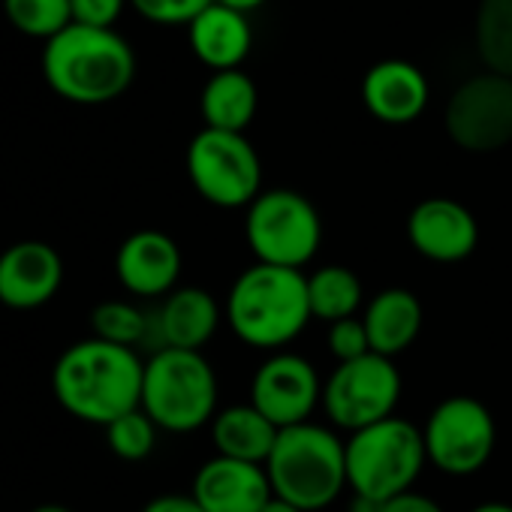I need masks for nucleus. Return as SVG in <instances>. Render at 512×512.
I'll list each match as a JSON object with an SVG mask.
<instances>
[{
    "label": "nucleus",
    "mask_w": 512,
    "mask_h": 512,
    "mask_svg": "<svg viewBox=\"0 0 512 512\" xmlns=\"http://www.w3.org/2000/svg\"><path fill=\"white\" fill-rule=\"evenodd\" d=\"M145 362L136 347L88 338L67 347L52 368L55 401L82 422L109 425L115 416L142 404Z\"/></svg>",
    "instance_id": "1"
},
{
    "label": "nucleus",
    "mask_w": 512,
    "mask_h": 512,
    "mask_svg": "<svg viewBox=\"0 0 512 512\" xmlns=\"http://www.w3.org/2000/svg\"><path fill=\"white\" fill-rule=\"evenodd\" d=\"M43 76L58 97L76 106H103L130 88L136 76V55L112 28L73 22L46 40Z\"/></svg>",
    "instance_id": "2"
},
{
    "label": "nucleus",
    "mask_w": 512,
    "mask_h": 512,
    "mask_svg": "<svg viewBox=\"0 0 512 512\" xmlns=\"http://www.w3.org/2000/svg\"><path fill=\"white\" fill-rule=\"evenodd\" d=\"M308 278L299 269L256 263L229 290L226 320L232 332L260 350H278L302 335L311 320Z\"/></svg>",
    "instance_id": "3"
},
{
    "label": "nucleus",
    "mask_w": 512,
    "mask_h": 512,
    "mask_svg": "<svg viewBox=\"0 0 512 512\" xmlns=\"http://www.w3.org/2000/svg\"><path fill=\"white\" fill-rule=\"evenodd\" d=\"M272 491L305 512L332 506L347 488V455L335 431L296 422L278 431L275 449L266 461Z\"/></svg>",
    "instance_id": "4"
},
{
    "label": "nucleus",
    "mask_w": 512,
    "mask_h": 512,
    "mask_svg": "<svg viewBox=\"0 0 512 512\" xmlns=\"http://www.w3.org/2000/svg\"><path fill=\"white\" fill-rule=\"evenodd\" d=\"M160 431L190 434L217 413V377L199 350L160 347L142 374V404Z\"/></svg>",
    "instance_id": "5"
},
{
    "label": "nucleus",
    "mask_w": 512,
    "mask_h": 512,
    "mask_svg": "<svg viewBox=\"0 0 512 512\" xmlns=\"http://www.w3.org/2000/svg\"><path fill=\"white\" fill-rule=\"evenodd\" d=\"M347 455V488L353 494H365L374 500H389L419 479L422 467L428 464L422 428L395 413L350 431L344 443Z\"/></svg>",
    "instance_id": "6"
},
{
    "label": "nucleus",
    "mask_w": 512,
    "mask_h": 512,
    "mask_svg": "<svg viewBox=\"0 0 512 512\" xmlns=\"http://www.w3.org/2000/svg\"><path fill=\"white\" fill-rule=\"evenodd\" d=\"M247 241L260 263L302 269L320 247L323 226L317 208L296 190H269L250 202Z\"/></svg>",
    "instance_id": "7"
},
{
    "label": "nucleus",
    "mask_w": 512,
    "mask_h": 512,
    "mask_svg": "<svg viewBox=\"0 0 512 512\" xmlns=\"http://www.w3.org/2000/svg\"><path fill=\"white\" fill-rule=\"evenodd\" d=\"M187 175L202 199L220 208H241L260 196V157L244 133L205 127L187 148Z\"/></svg>",
    "instance_id": "8"
},
{
    "label": "nucleus",
    "mask_w": 512,
    "mask_h": 512,
    "mask_svg": "<svg viewBox=\"0 0 512 512\" xmlns=\"http://www.w3.org/2000/svg\"><path fill=\"white\" fill-rule=\"evenodd\" d=\"M401 398V374L392 356L365 353L359 359L338 362L323 386V407L329 419L344 431H359L395 413Z\"/></svg>",
    "instance_id": "9"
},
{
    "label": "nucleus",
    "mask_w": 512,
    "mask_h": 512,
    "mask_svg": "<svg viewBox=\"0 0 512 512\" xmlns=\"http://www.w3.org/2000/svg\"><path fill=\"white\" fill-rule=\"evenodd\" d=\"M422 437L428 461L437 470L446 476H470L488 464L497 443V428L482 401L452 395L431 410Z\"/></svg>",
    "instance_id": "10"
},
{
    "label": "nucleus",
    "mask_w": 512,
    "mask_h": 512,
    "mask_svg": "<svg viewBox=\"0 0 512 512\" xmlns=\"http://www.w3.org/2000/svg\"><path fill=\"white\" fill-rule=\"evenodd\" d=\"M446 130L464 151L488 154L512 142V76H470L446 106Z\"/></svg>",
    "instance_id": "11"
},
{
    "label": "nucleus",
    "mask_w": 512,
    "mask_h": 512,
    "mask_svg": "<svg viewBox=\"0 0 512 512\" xmlns=\"http://www.w3.org/2000/svg\"><path fill=\"white\" fill-rule=\"evenodd\" d=\"M323 401V383L314 365L296 353H278L253 374L250 404L260 407L278 428L308 422Z\"/></svg>",
    "instance_id": "12"
},
{
    "label": "nucleus",
    "mask_w": 512,
    "mask_h": 512,
    "mask_svg": "<svg viewBox=\"0 0 512 512\" xmlns=\"http://www.w3.org/2000/svg\"><path fill=\"white\" fill-rule=\"evenodd\" d=\"M64 284L61 253L37 238L16 241L0 253V305L34 311L49 305Z\"/></svg>",
    "instance_id": "13"
},
{
    "label": "nucleus",
    "mask_w": 512,
    "mask_h": 512,
    "mask_svg": "<svg viewBox=\"0 0 512 512\" xmlns=\"http://www.w3.org/2000/svg\"><path fill=\"white\" fill-rule=\"evenodd\" d=\"M190 494L205 512H260L275 491L266 464L214 455L196 470Z\"/></svg>",
    "instance_id": "14"
},
{
    "label": "nucleus",
    "mask_w": 512,
    "mask_h": 512,
    "mask_svg": "<svg viewBox=\"0 0 512 512\" xmlns=\"http://www.w3.org/2000/svg\"><path fill=\"white\" fill-rule=\"evenodd\" d=\"M407 235H410V244L422 256H428V260L458 263L467 253H473L479 229H476L473 214L461 202L434 196V199L419 202L410 211Z\"/></svg>",
    "instance_id": "15"
},
{
    "label": "nucleus",
    "mask_w": 512,
    "mask_h": 512,
    "mask_svg": "<svg viewBox=\"0 0 512 512\" xmlns=\"http://www.w3.org/2000/svg\"><path fill=\"white\" fill-rule=\"evenodd\" d=\"M115 272L124 290L154 299L175 287L181 275V250L178 244L157 229H142L124 238L115 256Z\"/></svg>",
    "instance_id": "16"
},
{
    "label": "nucleus",
    "mask_w": 512,
    "mask_h": 512,
    "mask_svg": "<svg viewBox=\"0 0 512 512\" xmlns=\"http://www.w3.org/2000/svg\"><path fill=\"white\" fill-rule=\"evenodd\" d=\"M362 100L383 124H407L428 106V82L422 70L407 61H383L368 70Z\"/></svg>",
    "instance_id": "17"
},
{
    "label": "nucleus",
    "mask_w": 512,
    "mask_h": 512,
    "mask_svg": "<svg viewBox=\"0 0 512 512\" xmlns=\"http://www.w3.org/2000/svg\"><path fill=\"white\" fill-rule=\"evenodd\" d=\"M187 34L193 55L211 70H235L253 43L247 13L226 7L220 0H211L196 19H190Z\"/></svg>",
    "instance_id": "18"
},
{
    "label": "nucleus",
    "mask_w": 512,
    "mask_h": 512,
    "mask_svg": "<svg viewBox=\"0 0 512 512\" xmlns=\"http://www.w3.org/2000/svg\"><path fill=\"white\" fill-rule=\"evenodd\" d=\"M220 308L211 293L199 287H184L169 293L157 314V335L163 347H181V350H202L211 335L217 332Z\"/></svg>",
    "instance_id": "19"
},
{
    "label": "nucleus",
    "mask_w": 512,
    "mask_h": 512,
    "mask_svg": "<svg viewBox=\"0 0 512 512\" xmlns=\"http://www.w3.org/2000/svg\"><path fill=\"white\" fill-rule=\"evenodd\" d=\"M278 431L281 428L256 404H235L214 413L211 419V443L217 455L256 461V464L269 461Z\"/></svg>",
    "instance_id": "20"
},
{
    "label": "nucleus",
    "mask_w": 512,
    "mask_h": 512,
    "mask_svg": "<svg viewBox=\"0 0 512 512\" xmlns=\"http://www.w3.org/2000/svg\"><path fill=\"white\" fill-rule=\"evenodd\" d=\"M365 329L374 353L398 356L404 353L422 329V305L407 290H383L365 308Z\"/></svg>",
    "instance_id": "21"
},
{
    "label": "nucleus",
    "mask_w": 512,
    "mask_h": 512,
    "mask_svg": "<svg viewBox=\"0 0 512 512\" xmlns=\"http://www.w3.org/2000/svg\"><path fill=\"white\" fill-rule=\"evenodd\" d=\"M199 106H202L205 127L244 133V127L256 115V85L238 67L214 70V76L202 88Z\"/></svg>",
    "instance_id": "22"
},
{
    "label": "nucleus",
    "mask_w": 512,
    "mask_h": 512,
    "mask_svg": "<svg viewBox=\"0 0 512 512\" xmlns=\"http://www.w3.org/2000/svg\"><path fill=\"white\" fill-rule=\"evenodd\" d=\"M476 49L491 73L512 76V0H479Z\"/></svg>",
    "instance_id": "23"
},
{
    "label": "nucleus",
    "mask_w": 512,
    "mask_h": 512,
    "mask_svg": "<svg viewBox=\"0 0 512 512\" xmlns=\"http://www.w3.org/2000/svg\"><path fill=\"white\" fill-rule=\"evenodd\" d=\"M308 299L311 314L335 323L344 317H353L362 305V284L359 278L344 266H326L317 275L308 278Z\"/></svg>",
    "instance_id": "24"
},
{
    "label": "nucleus",
    "mask_w": 512,
    "mask_h": 512,
    "mask_svg": "<svg viewBox=\"0 0 512 512\" xmlns=\"http://www.w3.org/2000/svg\"><path fill=\"white\" fill-rule=\"evenodd\" d=\"M10 25L34 40H52L67 25H73L70 0H4Z\"/></svg>",
    "instance_id": "25"
},
{
    "label": "nucleus",
    "mask_w": 512,
    "mask_h": 512,
    "mask_svg": "<svg viewBox=\"0 0 512 512\" xmlns=\"http://www.w3.org/2000/svg\"><path fill=\"white\" fill-rule=\"evenodd\" d=\"M157 431V422L142 407H133L106 425V443L121 461H145L157 446Z\"/></svg>",
    "instance_id": "26"
},
{
    "label": "nucleus",
    "mask_w": 512,
    "mask_h": 512,
    "mask_svg": "<svg viewBox=\"0 0 512 512\" xmlns=\"http://www.w3.org/2000/svg\"><path fill=\"white\" fill-rule=\"evenodd\" d=\"M91 329L103 341L136 347L148 335V317L130 302H103L91 314Z\"/></svg>",
    "instance_id": "27"
},
{
    "label": "nucleus",
    "mask_w": 512,
    "mask_h": 512,
    "mask_svg": "<svg viewBox=\"0 0 512 512\" xmlns=\"http://www.w3.org/2000/svg\"><path fill=\"white\" fill-rule=\"evenodd\" d=\"M329 353L338 362L359 359V356L371 353V341H368L365 320H356V314H353V317H344V320L329 323Z\"/></svg>",
    "instance_id": "28"
},
{
    "label": "nucleus",
    "mask_w": 512,
    "mask_h": 512,
    "mask_svg": "<svg viewBox=\"0 0 512 512\" xmlns=\"http://www.w3.org/2000/svg\"><path fill=\"white\" fill-rule=\"evenodd\" d=\"M139 16L157 25H190L211 0H130Z\"/></svg>",
    "instance_id": "29"
},
{
    "label": "nucleus",
    "mask_w": 512,
    "mask_h": 512,
    "mask_svg": "<svg viewBox=\"0 0 512 512\" xmlns=\"http://www.w3.org/2000/svg\"><path fill=\"white\" fill-rule=\"evenodd\" d=\"M70 4H73V22L91 28H112L121 19L124 4H130V0H70Z\"/></svg>",
    "instance_id": "30"
},
{
    "label": "nucleus",
    "mask_w": 512,
    "mask_h": 512,
    "mask_svg": "<svg viewBox=\"0 0 512 512\" xmlns=\"http://www.w3.org/2000/svg\"><path fill=\"white\" fill-rule=\"evenodd\" d=\"M383 512H443V506L437 500H431L428 494H419V491L407 488V491L389 497Z\"/></svg>",
    "instance_id": "31"
},
{
    "label": "nucleus",
    "mask_w": 512,
    "mask_h": 512,
    "mask_svg": "<svg viewBox=\"0 0 512 512\" xmlns=\"http://www.w3.org/2000/svg\"><path fill=\"white\" fill-rule=\"evenodd\" d=\"M142 512H205L193 494H160L142 506Z\"/></svg>",
    "instance_id": "32"
},
{
    "label": "nucleus",
    "mask_w": 512,
    "mask_h": 512,
    "mask_svg": "<svg viewBox=\"0 0 512 512\" xmlns=\"http://www.w3.org/2000/svg\"><path fill=\"white\" fill-rule=\"evenodd\" d=\"M386 500H374V497H365V494H353L350 500V512H383Z\"/></svg>",
    "instance_id": "33"
},
{
    "label": "nucleus",
    "mask_w": 512,
    "mask_h": 512,
    "mask_svg": "<svg viewBox=\"0 0 512 512\" xmlns=\"http://www.w3.org/2000/svg\"><path fill=\"white\" fill-rule=\"evenodd\" d=\"M260 512H305V509L296 506V503H290V500H284V497H278V494H272L269 503H266Z\"/></svg>",
    "instance_id": "34"
},
{
    "label": "nucleus",
    "mask_w": 512,
    "mask_h": 512,
    "mask_svg": "<svg viewBox=\"0 0 512 512\" xmlns=\"http://www.w3.org/2000/svg\"><path fill=\"white\" fill-rule=\"evenodd\" d=\"M220 4L235 7V10H241V13H250V10H256V7H263L266 0H220Z\"/></svg>",
    "instance_id": "35"
},
{
    "label": "nucleus",
    "mask_w": 512,
    "mask_h": 512,
    "mask_svg": "<svg viewBox=\"0 0 512 512\" xmlns=\"http://www.w3.org/2000/svg\"><path fill=\"white\" fill-rule=\"evenodd\" d=\"M470 512H512V506L509 503H500V500H488V503L473 506Z\"/></svg>",
    "instance_id": "36"
},
{
    "label": "nucleus",
    "mask_w": 512,
    "mask_h": 512,
    "mask_svg": "<svg viewBox=\"0 0 512 512\" xmlns=\"http://www.w3.org/2000/svg\"><path fill=\"white\" fill-rule=\"evenodd\" d=\"M31 512H73V509H67V506H61V503H43V506H37V509H31Z\"/></svg>",
    "instance_id": "37"
}]
</instances>
